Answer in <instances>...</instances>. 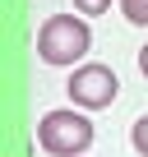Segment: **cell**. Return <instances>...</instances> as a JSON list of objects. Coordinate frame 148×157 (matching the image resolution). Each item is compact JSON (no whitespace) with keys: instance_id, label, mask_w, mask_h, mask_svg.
I'll list each match as a JSON object with an SVG mask.
<instances>
[{"instance_id":"cell-5","label":"cell","mask_w":148,"mask_h":157,"mask_svg":"<svg viewBox=\"0 0 148 157\" xmlns=\"http://www.w3.org/2000/svg\"><path fill=\"white\" fill-rule=\"evenodd\" d=\"M130 143H134L139 157H148V116H139V120L130 125Z\"/></svg>"},{"instance_id":"cell-7","label":"cell","mask_w":148,"mask_h":157,"mask_svg":"<svg viewBox=\"0 0 148 157\" xmlns=\"http://www.w3.org/2000/svg\"><path fill=\"white\" fill-rule=\"evenodd\" d=\"M139 69H143V78H148V46L139 51Z\"/></svg>"},{"instance_id":"cell-3","label":"cell","mask_w":148,"mask_h":157,"mask_svg":"<svg viewBox=\"0 0 148 157\" xmlns=\"http://www.w3.org/2000/svg\"><path fill=\"white\" fill-rule=\"evenodd\" d=\"M69 97L79 102V106H88V111H102V106H111L116 102V93H120V78H116V69L111 65H79L69 74Z\"/></svg>"},{"instance_id":"cell-1","label":"cell","mask_w":148,"mask_h":157,"mask_svg":"<svg viewBox=\"0 0 148 157\" xmlns=\"http://www.w3.org/2000/svg\"><path fill=\"white\" fill-rule=\"evenodd\" d=\"M88 46H93V33L74 14H51L37 33V56L46 65H74V60L88 56Z\"/></svg>"},{"instance_id":"cell-6","label":"cell","mask_w":148,"mask_h":157,"mask_svg":"<svg viewBox=\"0 0 148 157\" xmlns=\"http://www.w3.org/2000/svg\"><path fill=\"white\" fill-rule=\"evenodd\" d=\"M74 10H79V14H107L111 0H74Z\"/></svg>"},{"instance_id":"cell-2","label":"cell","mask_w":148,"mask_h":157,"mask_svg":"<svg viewBox=\"0 0 148 157\" xmlns=\"http://www.w3.org/2000/svg\"><path fill=\"white\" fill-rule=\"evenodd\" d=\"M37 143L51 152V157H79L88 143H93V120L79 116V111H46L37 120Z\"/></svg>"},{"instance_id":"cell-4","label":"cell","mask_w":148,"mask_h":157,"mask_svg":"<svg viewBox=\"0 0 148 157\" xmlns=\"http://www.w3.org/2000/svg\"><path fill=\"white\" fill-rule=\"evenodd\" d=\"M120 14L139 28H148V0H120Z\"/></svg>"}]
</instances>
